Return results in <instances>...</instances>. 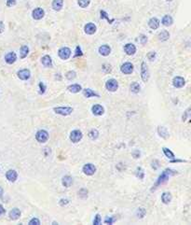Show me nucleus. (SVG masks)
I'll return each mask as SVG.
<instances>
[{"label": "nucleus", "instance_id": "1", "mask_svg": "<svg viewBox=\"0 0 191 225\" xmlns=\"http://www.w3.org/2000/svg\"><path fill=\"white\" fill-rule=\"evenodd\" d=\"M176 174H177V171L172 170V169H171V168H166L165 170H163L162 172H161V174H160L159 177H158V179H157L156 183H155V184L153 185V187H152V189H151V192H153V191L156 190V189H157L159 186H160V185L164 184V183H166L167 181H168V180L170 179L171 177L174 176V175H176Z\"/></svg>", "mask_w": 191, "mask_h": 225}, {"label": "nucleus", "instance_id": "2", "mask_svg": "<svg viewBox=\"0 0 191 225\" xmlns=\"http://www.w3.org/2000/svg\"><path fill=\"white\" fill-rule=\"evenodd\" d=\"M53 111L55 112L56 114L61 115V116H69L74 112V109L72 106H55L53 108Z\"/></svg>", "mask_w": 191, "mask_h": 225}, {"label": "nucleus", "instance_id": "3", "mask_svg": "<svg viewBox=\"0 0 191 225\" xmlns=\"http://www.w3.org/2000/svg\"><path fill=\"white\" fill-rule=\"evenodd\" d=\"M50 138V134L49 132L45 129H40L35 133V140H37L38 143H46V142L49 140Z\"/></svg>", "mask_w": 191, "mask_h": 225}, {"label": "nucleus", "instance_id": "4", "mask_svg": "<svg viewBox=\"0 0 191 225\" xmlns=\"http://www.w3.org/2000/svg\"><path fill=\"white\" fill-rule=\"evenodd\" d=\"M150 77V73H149V69L146 62H142L141 64V79L142 80L146 83Z\"/></svg>", "mask_w": 191, "mask_h": 225}, {"label": "nucleus", "instance_id": "5", "mask_svg": "<svg viewBox=\"0 0 191 225\" xmlns=\"http://www.w3.org/2000/svg\"><path fill=\"white\" fill-rule=\"evenodd\" d=\"M83 137V134L82 132L80 131V130L79 129H76V130H73L72 132L70 133V135H69V138L70 140L73 142V143H79V142L82 139Z\"/></svg>", "mask_w": 191, "mask_h": 225}, {"label": "nucleus", "instance_id": "6", "mask_svg": "<svg viewBox=\"0 0 191 225\" xmlns=\"http://www.w3.org/2000/svg\"><path fill=\"white\" fill-rule=\"evenodd\" d=\"M134 67L130 62H125L120 66V72L124 75H130L133 72Z\"/></svg>", "mask_w": 191, "mask_h": 225}, {"label": "nucleus", "instance_id": "7", "mask_svg": "<svg viewBox=\"0 0 191 225\" xmlns=\"http://www.w3.org/2000/svg\"><path fill=\"white\" fill-rule=\"evenodd\" d=\"M105 88L107 91H109L111 93L117 92V90L118 89V82L117 80L115 79H109L105 82Z\"/></svg>", "mask_w": 191, "mask_h": 225}, {"label": "nucleus", "instance_id": "8", "mask_svg": "<svg viewBox=\"0 0 191 225\" xmlns=\"http://www.w3.org/2000/svg\"><path fill=\"white\" fill-rule=\"evenodd\" d=\"M71 50L68 47H62L58 51V55L59 57L62 59V60H68L71 56Z\"/></svg>", "mask_w": 191, "mask_h": 225}, {"label": "nucleus", "instance_id": "9", "mask_svg": "<svg viewBox=\"0 0 191 225\" xmlns=\"http://www.w3.org/2000/svg\"><path fill=\"white\" fill-rule=\"evenodd\" d=\"M83 173H84L86 176H93L95 173H96V166L93 164H84V166L82 168Z\"/></svg>", "mask_w": 191, "mask_h": 225}, {"label": "nucleus", "instance_id": "10", "mask_svg": "<svg viewBox=\"0 0 191 225\" xmlns=\"http://www.w3.org/2000/svg\"><path fill=\"white\" fill-rule=\"evenodd\" d=\"M17 77L21 80H28L30 78H31V71H30V69H28V68L21 69L17 72Z\"/></svg>", "mask_w": 191, "mask_h": 225}, {"label": "nucleus", "instance_id": "11", "mask_svg": "<svg viewBox=\"0 0 191 225\" xmlns=\"http://www.w3.org/2000/svg\"><path fill=\"white\" fill-rule=\"evenodd\" d=\"M92 112L95 116H102L105 114V108L100 104H95L92 106Z\"/></svg>", "mask_w": 191, "mask_h": 225}, {"label": "nucleus", "instance_id": "12", "mask_svg": "<svg viewBox=\"0 0 191 225\" xmlns=\"http://www.w3.org/2000/svg\"><path fill=\"white\" fill-rule=\"evenodd\" d=\"M45 16V10L42 8H37L33 9L32 11V17L35 20H41Z\"/></svg>", "mask_w": 191, "mask_h": 225}, {"label": "nucleus", "instance_id": "13", "mask_svg": "<svg viewBox=\"0 0 191 225\" xmlns=\"http://www.w3.org/2000/svg\"><path fill=\"white\" fill-rule=\"evenodd\" d=\"M172 85L175 88H183L186 85V80H185L183 77L176 76L172 80Z\"/></svg>", "mask_w": 191, "mask_h": 225}, {"label": "nucleus", "instance_id": "14", "mask_svg": "<svg viewBox=\"0 0 191 225\" xmlns=\"http://www.w3.org/2000/svg\"><path fill=\"white\" fill-rule=\"evenodd\" d=\"M6 179L9 182H15L18 179V173L14 169H9L6 172Z\"/></svg>", "mask_w": 191, "mask_h": 225}, {"label": "nucleus", "instance_id": "15", "mask_svg": "<svg viewBox=\"0 0 191 225\" xmlns=\"http://www.w3.org/2000/svg\"><path fill=\"white\" fill-rule=\"evenodd\" d=\"M124 51L125 53H126L127 55L129 56H132V55H134L135 52H136V47L134 44L133 43H127L124 45Z\"/></svg>", "mask_w": 191, "mask_h": 225}, {"label": "nucleus", "instance_id": "16", "mask_svg": "<svg viewBox=\"0 0 191 225\" xmlns=\"http://www.w3.org/2000/svg\"><path fill=\"white\" fill-rule=\"evenodd\" d=\"M17 61V54L14 51H9L5 55V62L8 64H12Z\"/></svg>", "mask_w": 191, "mask_h": 225}, {"label": "nucleus", "instance_id": "17", "mask_svg": "<svg viewBox=\"0 0 191 225\" xmlns=\"http://www.w3.org/2000/svg\"><path fill=\"white\" fill-rule=\"evenodd\" d=\"M157 132L159 134V135L163 139H168L170 137V134L168 129H167L165 126H158Z\"/></svg>", "mask_w": 191, "mask_h": 225}, {"label": "nucleus", "instance_id": "18", "mask_svg": "<svg viewBox=\"0 0 191 225\" xmlns=\"http://www.w3.org/2000/svg\"><path fill=\"white\" fill-rule=\"evenodd\" d=\"M84 31L87 35H93L96 33L97 27L93 22H88L84 26Z\"/></svg>", "mask_w": 191, "mask_h": 225}, {"label": "nucleus", "instance_id": "19", "mask_svg": "<svg viewBox=\"0 0 191 225\" xmlns=\"http://www.w3.org/2000/svg\"><path fill=\"white\" fill-rule=\"evenodd\" d=\"M82 93H83V95H84L86 98H91V97H97L99 98L100 95L95 93L93 90H92L91 88H85V89H82Z\"/></svg>", "mask_w": 191, "mask_h": 225}, {"label": "nucleus", "instance_id": "20", "mask_svg": "<svg viewBox=\"0 0 191 225\" xmlns=\"http://www.w3.org/2000/svg\"><path fill=\"white\" fill-rule=\"evenodd\" d=\"M21 215H22V212H21V210L18 208H12V209L9 211V218H10V220H12V221H17L18 218L21 217Z\"/></svg>", "mask_w": 191, "mask_h": 225}, {"label": "nucleus", "instance_id": "21", "mask_svg": "<svg viewBox=\"0 0 191 225\" xmlns=\"http://www.w3.org/2000/svg\"><path fill=\"white\" fill-rule=\"evenodd\" d=\"M98 51L102 56H108L111 53V47L109 45H107V44L102 45V46L99 47Z\"/></svg>", "mask_w": 191, "mask_h": 225}, {"label": "nucleus", "instance_id": "22", "mask_svg": "<svg viewBox=\"0 0 191 225\" xmlns=\"http://www.w3.org/2000/svg\"><path fill=\"white\" fill-rule=\"evenodd\" d=\"M41 64H43L45 67H50L51 68L53 67V63H52V59L50 55H44L42 58H41Z\"/></svg>", "mask_w": 191, "mask_h": 225}, {"label": "nucleus", "instance_id": "23", "mask_svg": "<svg viewBox=\"0 0 191 225\" xmlns=\"http://www.w3.org/2000/svg\"><path fill=\"white\" fill-rule=\"evenodd\" d=\"M159 25H160V22L156 17H152L151 19L148 21V26L151 29H153V30L158 29L159 27Z\"/></svg>", "mask_w": 191, "mask_h": 225}, {"label": "nucleus", "instance_id": "24", "mask_svg": "<svg viewBox=\"0 0 191 225\" xmlns=\"http://www.w3.org/2000/svg\"><path fill=\"white\" fill-rule=\"evenodd\" d=\"M82 89H83L82 86H81L80 84H79V83H73V84H71V85H69V86L67 87L68 92L72 93H79V92L82 91Z\"/></svg>", "mask_w": 191, "mask_h": 225}, {"label": "nucleus", "instance_id": "25", "mask_svg": "<svg viewBox=\"0 0 191 225\" xmlns=\"http://www.w3.org/2000/svg\"><path fill=\"white\" fill-rule=\"evenodd\" d=\"M73 184V177L69 176V175H66L63 177L62 179V185L65 188H69L71 185Z\"/></svg>", "mask_w": 191, "mask_h": 225}, {"label": "nucleus", "instance_id": "26", "mask_svg": "<svg viewBox=\"0 0 191 225\" xmlns=\"http://www.w3.org/2000/svg\"><path fill=\"white\" fill-rule=\"evenodd\" d=\"M172 193L170 192H164L161 194V202L164 205L170 204L172 202Z\"/></svg>", "mask_w": 191, "mask_h": 225}, {"label": "nucleus", "instance_id": "27", "mask_svg": "<svg viewBox=\"0 0 191 225\" xmlns=\"http://www.w3.org/2000/svg\"><path fill=\"white\" fill-rule=\"evenodd\" d=\"M161 23L164 26H171L174 23V19L171 15H164L161 20Z\"/></svg>", "mask_w": 191, "mask_h": 225}, {"label": "nucleus", "instance_id": "28", "mask_svg": "<svg viewBox=\"0 0 191 225\" xmlns=\"http://www.w3.org/2000/svg\"><path fill=\"white\" fill-rule=\"evenodd\" d=\"M63 0H53L52 1V9L55 11H60L63 9Z\"/></svg>", "mask_w": 191, "mask_h": 225}, {"label": "nucleus", "instance_id": "29", "mask_svg": "<svg viewBox=\"0 0 191 225\" xmlns=\"http://www.w3.org/2000/svg\"><path fill=\"white\" fill-rule=\"evenodd\" d=\"M29 47L27 45H22L20 49V58L21 59H25V57H27V55L29 54Z\"/></svg>", "mask_w": 191, "mask_h": 225}, {"label": "nucleus", "instance_id": "30", "mask_svg": "<svg viewBox=\"0 0 191 225\" xmlns=\"http://www.w3.org/2000/svg\"><path fill=\"white\" fill-rule=\"evenodd\" d=\"M162 151H163V153H164V155L168 158V159H170V160H172V159H174L175 158V155H174V153L172 152L169 148H166V147H162Z\"/></svg>", "mask_w": 191, "mask_h": 225}, {"label": "nucleus", "instance_id": "31", "mask_svg": "<svg viewBox=\"0 0 191 225\" xmlns=\"http://www.w3.org/2000/svg\"><path fill=\"white\" fill-rule=\"evenodd\" d=\"M130 92H132V93H138L141 91V86H140V84L138 83V82L133 81V83L130 84Z\"/></svg>", "mask_w": 191, "mask_h": 225}, {"label": "nucleus", "instance_id": "32", "mask_svg": "<svg viewBox=\"0 0 191 225\" xmlns=\"http://www.w3.org/2000/svg\"><path fill=\"white\" fill-rule=\"evenodd\" d=\"M158 38H159V40H160V41H166L170 38V33L167 30H163L159 34Z\"/></svg>", "mask_w": 191, "mask_h": 225}, {"label": "nucleus", "instance_id": "33", "mask_svg": "<svg viewBox=\"0 0 191 225\" xmlns=\"http://www.w3.org/2000/svg\"><path fill=\"white\" fill-rule=\"evenodd\" d=\"M88 137L92 140H96L99 137V132L97 129H92L91 131L88 133Z\"/></svg>", "mask_w": 191, "mask_h": 225}, {"label": "nucleus", "instance_id": "34", "mask_svg": "<svg viewBox=\"0 0 191 225\" xmlns=\"http://www.w3.org/2000/svg\"><path fill=\"white\" fill-rule=\"evenodd\" d=\"M135 175H136V177H138L139 179H144V177H145V172H144V170H143V168H142V167H137V168H136Z\"/></svg>", "mask_w": 191, "mask_h": 225}, {"label": "nucleus", "instance_id": "35", "mask_svg": "<svg viewBox=\"0 0 191 225\" xmlns=\"http://www.w3.org/2000/svg\"><path fill=\"white\" fill-rule=\"evenodd\" d=\"M65 78H66L68 80H73L76 78V73L74 70H70L68 72L65 74Z\"/></svg>", "mask_w": 191, "mask_h": 225}, {"label": "nucleus", "instance_id": "36", "mask_svg": "<svg viewBox=\"0 0 191 225\" xmlns=\"http://www.w3.org/2000/svg\"><path fill=\"white\" fill-rule=\"evenodd\" d=\"M89 3H91V0H77V4H79V6L82 9L87 8L89 5Z\"/></svg>", "mask_w": 191, "mask_h": 225}, {"label": "nucleus", "instance_id": "37", "mask_svg": "<svg viewBox=\"0 0 191 225\" xmlns=\"http://www.w3.org/2000/svg\"><path fill=\"white\" fill-rule=\"evenodd\" d=\"M38 89H39V91H38L39 94H44V93H46L47 86H46V84L44 83L43 81H39V83H38Z\"/></svg>", "mask_w": 191, "mask_h": 225}, {"label": "nucleus", "instance_id": "38", "mask_svg": "<svg viewBox=\"0 0 191 225\" xmlns=\"http://www.w3.org/2000/svg\"><path fill=\"white\" fill-rule=\"evenodd\" d=\"M136 214H137V216H138V218H143L146 214V209L145 208H139L138 209H137Z\"/></svg>", "mask_w": 191, "mask_h": 225}, {"label": "nucleus", "instance_id": "39", "mask_svg": "<svg viewBox=\"0 0 191 225\" xmlns=\"http://www.w3.org/2000/svg\"><path fill=\"white\" fill-rule=\"evenodd\" d=\"M82 55H83V51L81 50V47L80 46H76V51H75V54H74V58L81 57Z\"/></svg>", "mask_w": 191, "mask_h": 225}, {"label": "nucleus", "instance_id": "40", "mask_svg": "<svg viewBox=\"0 0 191 225\" xmlns=\"http://www.w3.org/2000/svg\"><path fill=\"white\" fill-rule=\"evenodd\" d=\"M92 223H93L94 225H100L101 223H102V217H101L100 214H96V215H95Z\"/></svg>", "mask_w": 191, "mask_h": 225}, {"label": "nucleus", "instance_id": "41", "mask_svg": "<svg viewBox=\"0 0 191 225\" xmlns=\"http://www.w3.org/2000/svg\"><path fill=\"white\" fill-rule=\"evenodd\" d=\"M190 110H191V109L188 108L186 111L184 112V114H183V116H182V121H183V122H186V121L188 119V118L190 117V113H191Z\"/></svg>", "mask_w": 191, "mask_h": 225}, {"label": "nucleus", "instance_id": "42", "mask_svg": "<svg viewBox=\"0 0 191 225\" xmlns=\"http://www.w3.org/2000/svg\"><path fill=\"white\" fill-rule=\"evenodd\" d=\"M77 193H79V196L80 198H87L88 197V190H86V189H81Z\"/></svg>", "mask_w": 191, "mask_h": 225}, {"label": "nucleus", "instance_id": "43", "mask_svg": "<svg viewBox=\"0 0 191 225\" xmlns=\"http://www.w3.org/2000/svg\"><path fill=\"white\" fill-rule=\"evenodd\" d=\"M116 221H117V218H115V217H106L105 218V221L104 222L105 224H113Z\"/></svg>", "mask_w": 191, "mask_h": 225}, {"label": "nucleus", "instance_id": "44", "mask_svg": "<svg viewBox=\"0 0 191 225\" xmlns=\"http://www.w3.org/2000/svg\"><path fill=\"white\" fill-rule=\"evenodd\" d=\"M156 56H157V53L156 51H149L147 53V59L149 61H154L155 59H156Z\"/></svg>", "mask_w": 191, "mask_h": 225}, {"label": "nucleus", "instance_id": "45", "mask_svg": "<svg viewBox=\"0 0 191 225\" xmlns=\"http://www.w3.org/2000/svg\"><path fill=\"white\" fill-rule=\"evenodd\" d=\"M28 224L29 225H39L40 224V221L38 220L37 218H31V220L29 221Z\"/></svg>", "mask_w": 191, "mask_h": 225}, {"label": "nucleus", "instance_id": "46", "mask_svg": "<svg viewBox=\"0 0 191 225\" xmlns=\"http://www.w3.org/2000/svg\"><path fill=\"white\" fill-rule=\"evenodd\" d=\"M69 203H70V201H69V199H67V198H62L61 200L59 201L60 205H62V206L66 205H68Z\"/></svg>", "mask_w": 191, "mask_h": 225}, {"label": "nucleus", "instance_id": "47", "mask_svg": "<svg viewBox=\"0 0 191 225\" xmlns=\"http://www.w3.org/2000/svg\"><path fill=\"white\" fill-rule=\"evenodd\" d=\"M101 19H106L108 22H110V23L113 22V20H109V18H108V16H107V13L105 12V11H104V10H101Z\"/></svg>", "mask_w": 191, "mask_h": 225}, {"label": "nucleus", "instance_id": "48", "mask_svg": "<svg viewBox=\"0 0 191 225\" xmlns=\"http://www.w3.org/2000/svg\"><path fill=\"white\" fill-rule=\"evenodd\" d=\"M139 40H140V43L142 45H145L147 42V37L146 35H141L140 38H139Z\"/></svg>", "mask_w": 191, "mask_h": 225}, {"label": "nucleus", "instance_id": "49", "mask_svg": "<svg viewBox=\"0 0 191 225\" xmlns=\"http://www.w3.org/2000/svg\"><path fill=\"white\" fill-rule=\"evenodd\" d=\"M151 167L154 169V170H157L159 167V163L158 160H154V161H152L151 163Z\"/></svg>", "mask_w": 191, "mask_h": 225}, {"label": "nucleus", "instance_id": "50", "mask_svg": "<svg viewBox=\"0 0 191 225\" xmlns=\"http://www.w3.org/2000/svg\"><path fill=\"white\" fill-rule=\"evenodd\" d=\"M133 156L134 159H138V158H140V156H141V152H140L139 150H134V151L133 152Z\"/></svg>", "mask_w": 191, "mask_h": 225}, {"label": "nucleus", "instance_id": "51", "mask_svg": "<svg viewBox=\"0 0 191 225\" xmlns=\"http://www.w3.org/2000/svg\"><path fill=\"white\" fill-rule=\"evenodd\" d=\"M16 0H7V6L8 7H12V6L16 5Z\"/></svg>", "mask_w": 191, "mask_h": 225}, {"label": "nucleus", "instance_id": "52", "mask_svg": "<svg viewBox=\"0 0 191 225\" xmlns=\"http://www.w3.org/2000/svg\"><path fill=\"white\" fill-rule=\"evenodd\" d=\"M184 162H187V161H184V160H180V159H172V160H170V163H184Z\"/></svg>", "mask_w": 191, "mask_h": 225}, {"label": "nucleus", "instance_id": "53", "mask_svg": "<svg viewBox=\"0 0 191 225\" xmlns=\"http://www.w3.org/2000/svg\"><path fill=\"white\" fill-rule=\"evenodd\" d=\"M5 213H6V209L4 208V206L2 205H0V216L4 215Z\"/></svg>", "mask_w": 191, "mask_h": 225}, {"label": "nucleus", "instance_id": "54", "mask_svg": "<svg viewBox=\"0 0 191 225\" xmlns=\"http://www.w3.org/2000/svg\"><path fill=\"white\" fill-rule=\"evenodd\" d=\"M5 30V25H4V22L0 21V33H3Z\"/></svg>", "mask_w": 191, "mask_h": 225}, {"label": "nucleus", "instance_id": "55", "mask_svg": "<svg viewBox=\"0 0 191 225\" xmlns=\"http://www.w3.org/2000/svg\"><path fill=\"white\" fill-rule=\"evenodd\" d=\"M3 193H4V190H3V188H2V187H0V198H2Z\"/></svg>", "mask_w": 191, "mask_h": 225}, {"label": "nucleus", "instance_id": "56", "mask_svg": "<svg viewBox=\"0 0 191 225\" xmlns=\"http://www.w3.org/2000/svg\"><path fill=\"white\" fill-rule=\"evenodd\" d=\"M52 224H58V222H56V221H53V222H52Z\"/></svg>", "mask_w": 191, "mask_h": 225}, {"label": "nucleus", "instance_id": "57", "mask_svg": "<svg viewBox=\"0 0 191 225\" xmlns=\"http://www.w3.org/2000/svg\"><path fill=\"white\" fill-rule=\"evenodd\" d=\"M166 1H172V0H166Z\"/></svg>", "mask_w": 191, "mask_h": 225}]
</instances>
